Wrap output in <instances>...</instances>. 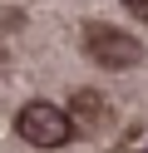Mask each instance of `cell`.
<instances>
[{"instance_id":"1","label":"cell","mask_w":148,"mask_h":153,"mask_svg":"<svg viewBox=\"0 0 148 153\" xmlns=\"http://www.w3.org/2000/svg\"><path fill=\"white\" fill-rule=\"evenodd\" d=\"M84 54L99 64V69H133L143 64V45L128 30H114V25H84Z\"/></svg>"},{"instance_id":"2","label":"cell","mask_w":148,"mask_h":153,"mask_svg":"<svg viewBox=\"0 0 148 153\" xmlns=\"http://www.w3.org/2000/svg\"><path fill=\"white\" fill-rule=\"evenodd\" d=\"M15 133H20L25 143H35V148H59V143H69L74 123H69L64 109H54V104L35 99V104H25V109L15 114Z\"/></svg>"},{"instance_id":"3","label":"cell","mask_w":148,"mask_h":153,"mask_svg":"<svg viewBox=\"0 0 148 153\" xmlns=\"http://www.w3.org/2000/svg\"><path fill=\"white\" fill-rule=\"evenodd\" d=\"M64 114H69V123H74V133H84V138H99V133L114 128V109H109V99L94 94V89H79Z\"/></svg>"},{"instance_id":"4","label":"cell","mask_w":148,"mask_h":153,"mask_svg":"<svg viewBox=\"0 0 148 153\" xmlns=\"http://www.w3.org/2000/svg\"><path fill=\"white\" fill-rule=\"evenodd\" d=\"M123 10L138 15V20H148V0H123Z\"/></svg>"}]
</instances>
